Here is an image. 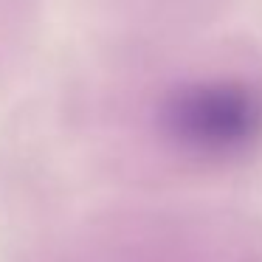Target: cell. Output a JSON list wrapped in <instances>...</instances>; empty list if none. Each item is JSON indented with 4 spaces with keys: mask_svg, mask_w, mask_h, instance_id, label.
I'll use <instances>...</instances> for the list:
<instances>
[{
    "mask_svg": "<svg viewBox=\"0 0 262 262\" xmlns=\"http://www.w3.org/2000/svg\"><path fill=\"white\" fill-rule=\"evenodd\" d=\"M158 121L164 136L186 152L228 158L262 136V93L234 79L189 82L161 102Z\"/></svg>",
    "mask_w": 262,
    "mask_h": 262,
    "instance_id": "obj_1",
    "label": "cell"
}]
</instances>
